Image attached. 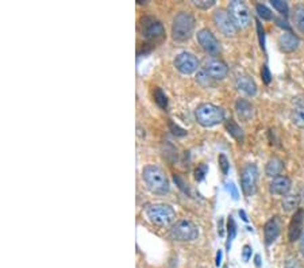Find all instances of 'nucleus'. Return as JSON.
Wrapping results in <instances>:
<instances>
[{
  "mask_svg": "<svg viewBox=\"0 0 304 268\" xmlns=\"http://www.w3.org/2000/svg\"><path fill=\"white\" fill-rule=\"evenodd\" d=\"M142 178L146 184V187L153 192V194H158V195H164L168 194L170 184L166 178V175L160 167L157 166H146L142 171Z\"/></svg>",
  "mask_w": 304,
  "mask_h": 268,
  "instance_id": "f257e3e1",
  "label": "nucleus"
},
{
  "mask_svg": "<svg viewBox=\"0 0 304 268\" xmlns=\"http://www.w3.org/2000/svg\"><path fill=\"white\" fill-rule=\"evenodd\" d=\"M195 30V18L187 11L178 13L173 19L172 25V35L173 39L178 42H184L187 39H190L194 34Z\"/></svg>",
  "mask_w": 304,
  "mask_h": 268,
  "instance_id": "f03ea898",
  "label": "nucleus"
},
{
  "mask_svg": "<svg viewBox=\"0 0 304 268\" xmlns=\"http://www.w3.org/2000/svg\"><path fill=\"white\" fill-rule=\"evenodd\" d=\"M195 117L198 122L204 128H211L219 125L224 121V111L220 107L211 104V103H203L195 111Z\"/></svg>",
  "mask_w": 304,
  "mask_h": 268,
  "instance_id": "7ed1b4c3",
  "label": "nucleus"
},
{
  "mask_svg": "<svg viewBox=\"0 0 304 268\" xmlns=\"http://www.w3.org/2000/svg\"><path fill=\"white\" fill-rule=\"evenodd\" d=\"M146 217L157 226H168L176 220V211L169 204H152L146 207Z\"/></svg>",
  "mask_w": 304,
  "mask_h": 268,
  "instance_id": "20e7f679",
  "label": "nucleus"
},
{
  "mask_svg": "<svg viewBox=\"0 0 304 268\" xmlns=\"http://www.w3.org/2000/svg\"><path fill=\"white\" fill-rule=\"evenodd\" d=\"M198 226L192 224L191 221H187V220H181V221L176 222L172 226V229H170V237L174 241H181V243L194 241V240L198 238Z\"/></svg>",
  "mask_w": 304,
  "mask_h": 268,
  "instance_id": "39448f33",
  "label": "nucleus"
},
{
  "mask_svg": "<svg viewBox=\"0 0 304 268\" xmlns=\"http://www.w3.org/2000/svg\"><path fill=\"white\" fill-rule=\"evenodd\" d=\"M228 14L231 17L232 22L235 23L238 29H246L249 27L252 17H250L248 6L241 0H232L228 5Z\"/></svg>",
  "mask_w": 304,
  "mask_h": 268,
  "instance_id": "423d86ee",
  "label": "nucleus"
},
{
  "mask_svg": "<svg viewBox=\"0 0 304 268\" xmlns=\"http://www.w3.org/2000/svg\"><path fill=\"white\" fill-rule=\"evenodd\" d=\"M257 182H258V170L256 164H246L242 170L241 175V186L242 191L246 196H252L257 190Z\"/></svg>",
  "mask_w": 304,
  "mask_h": 268,
  "instance_id": "0eeeda50",
  "label": "nucleus"
},
{
  "mask_svg": "<svg viewBox=\"0 0 304 268\" xmlns=\"http://www.w3.org/2000/svg\"><path fill=\"white\" fill-rule=\"evenodd\" d=\"M142 35L145 39L148 41H157L161 39L165 35V29L162 23L160 21H157L152 17H145L142 18Z\"/></svg>",
  "mask_w": 304,
  "mask_h": 268,
  "instance_id": "6e6552de",
  "label": "nucleus"
},
{
  "mask_svg": "<svg viewBox=\"0 0 304 268\" xmlns=\"http://www.w3.org/2000/svg\"><path fill=\"white\" fill-rule=\"evenodd\" d=\"M214 22L220 33L226 37H234L238 31V27L232 22L230 14L226 13L224 10H216L214 14Z\"/></svg>",
  "mask_w": 304,
  "mask_h": 268,
  "instance_id": "1a4fd4ad",
  "label": "nucleus"
},
{
  "mask_svg": "<svg viewBox=\"0 0 304 268\" xmlns=\"http://www.w3.org/2000/svg\"><path fill=\"white\" fill-rule=\"evenodd\" d=\"M174 67L183 75H191V73H194L198 69L199 61L192 53L183 51L174 59Z\"/></svg>",
  "mask_w": 304,
  "mask_h": 268,
  "instance_id": "9d476101",
  "label": "nucleus"
},
{
  "mask_svg": "<svg viewBox=\"0 0 304 268\" xmlns=\"http://www.w3.org/2000/svg\"><path fill=\"white\" fill-rule=\"evenodd\" d=\"M198 41L200 46L203 47V50H206L210 55L215 56L220 51V42L208 29H203L199 31Z\"/></svg>",
  "mask_w": 304,
  "mask_h": 268,
  "instance_id": "9b49d317",
  "label": "nucleus"
},
{
  "mask_svg": "<svg viewBox=\"0 0 304 268\" xmlns=\"http://www.w3.org/2000/svg\"><path fill=\"white\" fill-rule=\"evenodd\" d=\"M303 226H304V210L297 208L292 217L289 226H288V240L293 243L296 240H299L303 236Z\"/></svg>",
  "mask_w": 304,
  "mask_h": 268,
  "instance_id": "f8f14e48",
  "label": "nucleus"
},
{
  "mask_svg": "<svg viewBox=\"0 0 304 268\" xmlns=\"http://www.w3.org/2000/svg\"><path fill=\"white\" fill-rule=\"evenodd\" d=\"M204 71H206V73L210 76V79H214V80H222V79H224V77L227 76L228 73L227 65L215 59L206 61Z\"/></svg>",
  "mask_w": 304,
  "mask_h": 268,
  "instance_id": "ddd939ff",
  "label": "nucleus"
},
{
  "mask_svg": "<svg viewBox=\"0 0 304 268\" xmlns=\"http://www.w3.org/2000/svg\"><path fill=\"white\" fill-rule=\"evenodd\" d=\"M280 229H281V222L277 217L270 218L264 226V238H265L266 245H270L276 241V238L279 237Z\"/></svg>",
  "mask_w": 304,
  "mask_h": 268,
  "instance_id": "4468645a",
  "label": "nucleus"
},
{
  "mask_svg": "<svg viewBox=\"0 0 304 268\" xmlns=\"http://www.w3.org/2000/svg\"><path fill=\"white\" fill-rule=\"evenodd\" d=\"M291 179L284 176V175H280L270 182L269 191L273 195H287L291 190Z\"/></svg>",
  "mask_w": 304,
  "mask_h": 268,
  "instance_id": "2eb2a0df",
  "label": "nucleus"
},
{
  "mask_svg": "<svg viewBox=\"0 0 304 268\" xmlns=\"http://www.w3.org/2000/svg\"><path fill=\"white\" fill-rule=\"evenodd\" d=\"M300 45V39L292 31H284L279 37V46L284 53H292L295 51Z\"/></svg>",
  "mask_w": 304,
  "mask_h": 268,
  "instance_id": "dca6fc26",
  "label": "nucleus"
},
{
  "mask_svg": "<svg viewBox=\"0 0 304 268\" xmlns=\"http://www.w3.org/2000/svg\"><path fill=\"white\" fill-rule=\"evenodd\" d=\"M235 111L238 118L244 121V122H249L250 119L253 118L254 109L252 103L245 100V99H238L235 102Z\"/></svg>",
  "mask_w": 304,
  "mask_h": 268,
  "instance_id": "f3484780",
  "label": "nucleus"
},
{
  "mask_svg": "<svg viewBox=\"0 0 304 268\" xmlns=\"http://www.w3.org/2000/svg\"><path fill=\"white\" fill-rule=\"evenodd\" d=\"M235 85L239 91L249 95V96H254L257 94V84L254 83V80L250 76H239L236 79Z\"/></svg>",
  "mask_w": 304,
  "mask_h": 268,
  "instance_id": "a211bd4d",
  "label": "nucleus"
},
{
  "mask_svg": "<svg viewBox=\"0 0 304 268\" xmlns=\"http://www.w3.org/2000/svg\"><path fill=\"white\" fill-rule=\"evenodd\" d=\"M292 124L300 129H304V102L296 100V104L291 113Z\"/></svg>",
  "mask_w": 304,
  "mask_h": 268,
  "instance_id": "6ab92c4d",
  "label": "nucleus"
},
{
  "mask_svg": "<svg viewBox=\"0 0 304 268\" xmlns=\"http://www.w3.org/2000/svg\"><path fill=\"white\" fill-rule=\"evenodd\" d=\"M284 170V163L279 157H272L266 164L265 172L269 178H277Z\"/></svg>",
  "mask_w": 304,
  "mask_h": 268,
  "instance_id": "aec40b11",
  "label": "nucleus"
},
{
  "mask_svg": "<svg viewBox=\"0 0 304 268\" xmlns=\"http://www.w3.org/2000/svg\"><path fill=\"white\" fill-rule=\"evenodd\" d=\"M226 130L231 137H234L236 141H242L245 140V134H244V130L241 129V126L236 124L235 121H232V119H228L227 122H226Z\"/></svg>",
  "mask_w": 304,
  "mask_h": 268,
  "instance_id": "412c9836",
  "label": "nucleus"
},
{
  "mask_svg": "<svg viewBox=\"0 0 304 268\" xmlns=\"http://www.w3.org/2000/svg\"><path fill=\"white\" fill-rule=\"evenodd\" d=\"M293 22L296 29L304 34V5L296 6L293 10Z\"/></svg>",
  "mask_w": 304,
  "mask_h": 268,
  "instance_id": "4be33fe9",
  "label": "nucleus"
},
{
  "mask_svg": "<svg viewBox=\"0 0 304 268\" xmlns=\"http://www.w3.org/2000/svg\"><path fill=\"white\" fill-rule=\"evenodd\" d=\"M300 203V196L297 194H292V195L284 196L283 199V208L285 211H292V210H296L299 207Z\"/></svg>",
  "mask_w": 304,
  "mask_h": 268,
  "instance_id": "5701e85b",
  "label": "nucleus"
},
{
  "mask_svg": "<svg viewBox=\"0 0 304 268\" xmlns=\"http://www.w3.org/2000/svg\"><path fill=\"white\" fill-rule=\"evenodd\" d=\"M235 236H236L235 222H234V218L230 216V217H228V224H227V243H226V248H227L228 252H230L232 240L235 238Z\"/></svg>",
  "mask_w": 304,
  "mask_h": 268,
  "instance_id": "b1692460",
  "label": "nucleus"
},
{
  "mask_svg": "<svg viewBox=\"0 0 304 268\" xmlns=\"http://www.w3.org/2000/svg\"><path fill=\"white\" fill-rule=\"evenodd\" d=\"M154 100L161 109H166L168 107V98H166V95L161 88H156L154 89Z\"/></svg>",
  "mask_w": 304,
  "mask_h": 268,
  "instance_id": "393cba45",
  "label": "nucleus"
},
{
  "mask_svg": "<svg viewBox=\"0 0 304 268\" xmlns=\"http://www.w3.org/2000/svg\"><path fill=\"white\" fill-rule=\"evenodd\" d=\"M256 11H257L258 17L262 18L264 21H270V19L273 18V14H272V11H270V10L268 9L265 5H261V3H258V5L256 6Z\"/></svg>",
  "mask_w": 304,
  "mask_h": 268,
  "instance_id": "a878e982",
  "label": "nucleus"
},
{
  "mask_svg": "<svg viewBox=\"0 0 304 268\" xmlns=\"http://www.w3.org/2000/svg\"><path fill=\"white\" fill-rule=\"evenodd\" d=\"M270 5L273 6V9L277 10L281 15H284V17H287L288 15L289 9H288V5L285 3V2H283V0H272Z\"/></svg>",
  "mask_w": 304,
  "mask_h": 268,
  "instance_id": "bb28decb",
  "label": "nucleus"
},
{
  "mask_svg": "<svg viewBox=\"0 0 304 268\" xmlns=\"http://www.w3.org/2000/svg\"><path fill=\"white\" fill-rule=\"evenodd\" d=\"M218 162H219V167L222 170V174L227 175L228 170H230V163H228V158L226 157V154L220 153L219 157H218Z\"/></svg>",
  "mask_w": 304,
  "mask_h": 268,
  "instance_id": "cd10ccee",
  "label": "nucleus"
},
{
  "mask_svg": "<svg viewBox=\"0 0 304 268\" xmlns=\"http://www.w3.org/2000/svg\"><path fill=\"white\" fill-rule=\"evenodd\" d=\"M208 172V167L206 164H202V166H199L195 171V179L198 180V182H202L203 179L206 178V175Z\"/></svg>",
  "mask_w": 304,
  "mask_h": 268,
  "instance_id": "c85d7f7f",
  "label": "nucleus"
},
{
  "mask_svg": "<svg viewBox=\"0 0 304 268\" xmlns=\"http://www.w3.org/2000/svg\"><path fill=\"white\" fill-rule=\"evenodd\" d=\"M194 6H196L198 9L208 10L210 7L215 5V0H192Z\"/></svg>",
  "mask_w": 304,
  "mask_h": 268,
  "instance_id": "c756f323",
  "label": "nucleus"
},
{
  "mask_svg": "<svg viewBox=\"0 0 304 268\" xmlns=\"http://www.w3.org/2000/svg\"><path fill=\"white\" fill-rule=\"evenodd\" d=\"M257 33H258V39H260V45H261L262 50H265V31H264V27H262L261 22L257 21Z\"/></svg>",
  "mask_w": 304,
  "mask_h": 268,
  "instance_id": "7c9ffc66",
  "label": "nucleus"
},
{
  "mask_svg": "<svg viewBox=\"0 0 304 268\" xmlns=\"http://www.w3.org/2000/svg\"><path fill=\"white\" fill-rule=\"evenodd\" d=\"M169 128H170V130H172V133H173L174 136L184 137L187 134V132L184 129H181L180 126H177V125H174L172 121H169Z\"/></svg>",
  "mask_w": 304,
  "mask_h": 268,
  "instance_id": "2f4dec72",
  "label": "nucleus"
},
{
  "mask_svg": "<svg viewBox=\"0 0 304 268\" xmlns=\"http://www.w3.org/2000/svg\"><path fill=\"white\" fill-rule=\"evenodd\" d=\"M261 77H262V81L265 83V84H269L270 80H272V75H270V71L269 68L266 67V65H264L261 69Z\"/></svg>",
  "mask_w": 304,
  "mask_h": 268,
  "instance_id": "473e14b6",
  "label": "nucleus"
},
{
  "mask_svg": "<svg viewBox=\"0 0 304 268\" xmlns=\"http://www.w3.org/2000/svg\"><path fill=\"white\" fill-rule=\"evenodd\" d=\"M252 247L250 245H244V248H242V260L244 261H249L250 257H252Z\"/></svg>",
  "mask_w": 304,
  "mask_h": 268,
  "instance_id": "72a5a7b5",
  "label": "nucleus"
},
{
  "mask_svg": "<svg viewBox=\"0 0 304 268\" xmlns=\"http://www.w3.org/2000/svg\"><path fill=\"white\" fill-rule=\"evenodd\" d=\"M227 190L228 192H230V195L232 196V199L236 200L238 198H239V194H238V190H236L235 184L234 183H228L227 184Z\"/></svg>",
  "mask_w": 304,
  "mask_h": 268,
  "instance_id": "f704fd0d",
  "label": "nucleus"
},
{
  "mask_svg": "<svg viewBox=\"0 0 304 268\" xmlns=\"http://www.w3.org/2000/svg\"><path fill=\"white\" fill-rule=\"evenodd\" d=\"M285 268H303L297 259H289L285 263Z\"/></svg>",
  "mask_w": 304,
  "mask_h": 268,
  "instance_id": "c9c22d12",
  "label": "nucleus"
},
{
  "mask_svg": "<svg viewBox=\"0 0 304 268\" xmlns=\"http://www.w3.org/2000/svg\"><path fill=\"white\" fill-rule=\"evenodd\" d=\"M174 182L178 184V187L181 188L183 191H188V187H186V183L183 182L181 179H180V176H177V175H174Z\"/></svg>",
  "mask_w": 304,
  "mask_h": 268,
  "instance_id": "e433bc0d",
  "label": "nucleus"
},
{
  "mask_svg": "<svg viewBox=\"0 0 304 268\" xmlns=\"http://www.w3.org/2000/svg\"><path fill=\"white\" fill-rule=\"evenodd\" d=\"M223 220L222 218H219V221H218V233H219L220 237H223L224 236V229H223Z\"/></svg>",
  "mask_w": 304,
  "mask_h": 268,
  "instance_id": "4c0bfd02",
  "label": "nucleus"
},
{
  "mask_svg": "<svg viewBox=\"0 0 304 268\" xmlns=\"http://www.w3.org/2000/svg\"><path fill=\"white\" fill-rule=\"evenodd\" d=\"M222 257H223V252L218 251V253H216V267H219L220 264H222Z\"/></svg>",
  "mask_w": 304,
  "mask_h": 268,
  "instance_id": "58836bf2",
  "label": "nucleus"
},
{
  "mask_svg": "<svg viewBox=\"0 0 304 268\" xmlns=\"http://www.w3.org/2000/svg\"><path fill=\"white\" fill-rule=\"evenodd\" d=\"M276 22H277V25H279L280 27H284V29H287L288 31H289V29H291V27L287 25V22L283 21V19H276Z\"/></svg>",
  "mask_w": 304,
  "mask_h": 268,
  "instance_id": "ea45409f",
  "label": "nucleus"
},
{
  "mask_svg": "<svg viewBox=\"0 0 304 268\" xmlns=\"http://www.w3.org/2000/svg\"><path fill=\"white\" fill-rule=\"evenodd\" d=\"M300 252H301V255L304 256V233L301 236V240H300Z\"/></svg>",
  "mask_w": 304,
  "mask_h": 268,
  "instance_id": "a19ab883",
  "label": "nucleus"
},
{
  "mask_svg": "<svg viewBox=\"0 0 304 268\" xmlns=\"http://www.w3.org/2000/svg\"><path fill=\"white\" fill-rule=\"evenodd\" d=\"M239 216H241V218L245 222L249 221V218H248V216H246V213H245V211H244V210H239Z\"/></svg>",
  "mask_w": 304,
  "mask_h": 268,
  "instance_id": "79ce46f5",
  "label": "nucleus"
},
{
  "mask_svg": "<svg viewBox=\"0 0 304 268\" xmlns=\"http://www.w3.org/2000/svg\"><path fill=\"white\" fill-rule=\"evenodd\" d=\"M256 267L260 268L261 267V259H260V256H256Z\"/></svg>",
  "mask_w": 304,
  "mask_h": 268,
  "instance_id": "37998d69",
  "label": "nucleus"
},
{
  "mask_svg": "<svg viewBox=\"0 0 304 268\" xmlns=\"http://www.w3.org/2000/svg\"><path fill=\"white\" fill-rule=\"evenodd\" d=\"M223 268H227V267H223Z\"/></svg>",
  "mask_w": 304,
  "mask_h": 268,
  "instance_id": "c03bdc74",
  "label": "nucleus"
}]
</instances>
